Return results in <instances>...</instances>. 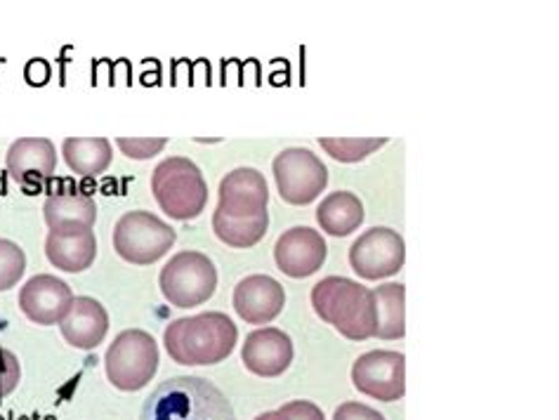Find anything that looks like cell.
Wrapping results in <instances>:
<instances>
[{"label":"cell","mask_w":559,"mask_h":420,"mask_svg":"<svg viewBox=\"0 0 559 420\" xmlns=\"http://www.w3.org/2000/svg\"><path fill=\"white\" fill-rule=\"evenodd\" d=\"M60 331L64 340L76 350H95L109 331V314L95 298H73L69 312L60 322Z\"/></svg>","instance_id":"e0dca14e"},{"label":"cell","mask_w":559,"mask_h":420,"mask_svg":"<svg viewBox=\"0 0 559 420\" xmlns=\"http://www.w3.org/2000/svg\"><path fill=\"white\" fill-rule=\"evenodd\" d=\"M255 420H286L278 411H267V413H260Z\"/></svg>","instance_id":"f546056e"},{"label":"cell","mask_w":559,"mask_h":420,"mask_svg":"<svg viewBox=\"0 0 559 420\" xmlns=\"http://www.w3.org/2000/svg\"><path fill=\"white\" fill-rule=\"evenodd\" d=\"M286 305V291L276 279L267 274H253L246 277L234 288V310L243 319V322L262 326L270 324L282 314Z\"/></svg>","instance_id":"5bb4252c"},{"label":"cell","mask_w":559,"mask_h":420,"mask_svg":"<svg viewBox=\"0 0 559 420\" xmlns=\"http://www.w3.org/2000/svg\"><path fill=\"white\" fill-rule=\"evenodd\" d=\"M317 223L331 237H349L364 223V204L357 194L335 192L321 201Z\"/></svg>","instance_id":"ffe728a7"},{"label":"cell","mask_w":559,"mask_h":420,"mask_svg":"<svg viewBox=\"0 0 559 420\" xmlns=\"http://www.w3.org/2000/svg\"><path fill=\"white\" fill-rule=\"evenodd\" d=\"M73 302L71 286L52 274H36L20 291V310L38 326L60 324Z\"/></svg>","instance_id":"4fadbf2b"},{"label":"cell","mask_w":559,"mask_h":420,"mask_svg":"<svg viewBox=\"0 0 559 420\" xmlns=\"http://www.w3.org/2000/svg\"><path fill=\"white\" fill-rule=\"evenodd\" d=\"M274 180L282 199L290 206H307L329 184V168L321 158L302 147L284 149L274 158Z\"/></svg>","instance_id":"ba28073f"},{"label":"cell","mask_w":559,"mask_h":420,"mask_svg":"<svg viewBox=\"0 0 559 420\" xmlns=\"http://www.w3.org/2000/svg\"><path fill=\"white\" fill-rule=\"evenodd\" d=\"M270 187L255 168H237L223 178L217 190V208L229 217H258L267 213Z\"/></svg>","instance_id":"7c38bea8"},{"label":"cell","mask_w":559,"mask_h":420,"mask_svg":"<svg viewBox=\"0 0 559 420\" xmlns=\"http://www.w3.org/2000/svg\"><path fill=\"white\" fill-rule=\"evenodd\" d=\"M67 166L83 178L102 176L111 166V142L105 137H69L62 144Z\"/></svg>","instance_id":"7402d4cb"},{"label":"cell","mask_w":559,"mask_h":420,"mask_svg":"<svg viewBox=\"0 0 559 420\" xmlns=\"http://www.w3.org/2000/svg\"><path fill=\"white\" fill-rule=\"evenodd\" d=\"M140 420H237L223 389L199 375L160 383L144 399Z\"/></svg>","instance_id":"7a4b0ae2"},{"label":"cell","mask_w":559,"mask_h":420,"mask_svg":"<svg viewBox=\"0 0 559 420\" xmlns=\"http://www.w3.org/2000/svg\"><path fill=\"white\" fill-rule=\"evenodd\" d=\"M237 340V324L223 312L175 319L164 333L170 359L182 367H215L234 352Z\"/></svg>","instance_id":"6da1fadb"},{"label":"cell","mask_w":559,"mask_h":420,"mask_svg":"<svg viewBox=\"0 0 559 420\" xmlns=\"http://www.w3.org/2000/svg\"><path fill=\"white\" fill-rule=\"evenodd\" d=\"M326 241L312 227H293L274 245L276 267L290 279H307L326 263Z\"/></svg>","instance_id":"8fae6325"},{"label":"cell","mask_w":559,"mask_h":420,"mask_svg":"<svg viewBox=\"0 0 559 420\" xmlns=\"http://www.w3.org/2000/svg\"><path fill=\"white\" fill-rule=\"evenodd\" d=\"M43 215L50 229H93L97 204L85 192H55L43 206Z\"/></svg>","instance_id":"d6986e66"},{"label":"cell","mask_w":559,"mask_h":420,"mask_svg":"<svg viewBox=\"0 0 559 420\" xmlns=\"http://www.w3.org/2000/svg\"><path fill=\"white\" fill-rule=\"evenodd\" d=\"M5 164L14 182L36 187L55 176L57 149L46 137H24L10 144Z\"/></svg>","instance_id":"2e32d148"},{"label":"cell","mask_w":559,"mask_h":420,"mask_svg":"<svg viewBox=\"0 0 559 420\" xmlns=\"http://www.w3.org/2000/svg\"><path fill=\"white\" fill-rule=\"evenodd\" d=\"M241 361L260 379H276L293 364V340L282 328H258L246 338Z\"/></svg>","instance_id":"9a60e30c"},{"label":"cell","mask_w":559,"mask_h":420,"mask_svg":"<svg viewBox=\"0 0 559 420\" xmlns=\"http://www.w3.org/2000/svg\"><path fill=\"white\" fill-rule=\"evenodd\" d=\"M26 272V255L17 243L0 239V293L20 284Z\"/></svg>","instance_id":"d4e9b609"},{"label":"cell","mask_w":559,"mask_h":420,"mask_svg":"<svg viewBox=\"0 0 559 420\" xmlns=\"http://www.w3.org/2000/svg\"><path fill=\"white\" fill-rule=\"evenodd\" d=\"M116 144H119V149L128 158H135V161H146V158H152L160 149H164L168 140L166 137H158V140H126V137H119V140H116Z\"/></svg>","instance_id":"4316f807"},{"label":"cell","mask_w":559,"mask_h":420,"mask_svg":"<svg viewBox=\"0 0 559 420\" xmlns=\"http://www.w3.org/2000/svg\"><path fill=\"white\" fill-rule=\"evenodd\" d=\"M333 420H385V416L359 401H345L335 409Z\"/></svg>","instance_id":"83f0119b"},{"label":"cell","mask_w":559,"mask_h":420,"mask_svg":"<svg viewBox=\"0 0 559 420\" xmlns=\"http://www.w3.org/2000/svg\"><path fill=\"white\" fill-rule=\"evenodd\" d=\"M270 227V213L258 217H229L223 213H213L215 237L231 245V249H250L264 239Z\"/></svg>","instance_id":"603a6c76"},{"label":"cell","mask_w":559,"mask_h":420,"mask_svg":"<svg viewBox=\"0 0 559 420\" xmlns=\"http://www.w3.org/2000/svg\"><path fill=\"white\" fill-rule=\"evenodd\" d=\"M158 286L173 308H199L213 298L217 288L215 263L199 251H182L160 269Z\"/></svg>","instance_id":"8992f818"},{"label":"cell","mask_w":559,"mask_h":420,"mask_svg":"<svg viewBox=\"0 0 559 420\" xmlns=\"http://www.w3.org/2000/svg\"><path fill=\"white\" fill-rule=\"evenodd\" d=\"M178 231L150 211H130L114 227V251L130 265H154L164 257Z\"/></svg>","instance_id":"52a82bcc"},{"label":"cell","mask_w":559,"mask_h":420,"mask_svg":"<svg viewBox=\"0 0 559 420\" xmlns=\"http://www.w3.org/2000/svg\"><path fill=\"white\" fill-rule=\"evenodd\" d=\"M321 149L326 152L329 156H333L335 161L341 164H359L364 161L366 156H371L373 152H378L380 147H385L388 140H341V137H319Z\"/></svg>","instance_id":"cb8c5ba5"},{"label":"cell","mask_w":559,"mask_h":420,"mask_svg":"<svg viewBox=\"0 0 559 420\" xmlns=\"http://www.w3.org/2000/svg\"><path fill=\"white\" fill-rule=\"evenodd\" d=\"M22 381V367L20 359L14 357L5 347H0V399H5L17 389Z\"/></svg>","instance_id":"484cf974"},{"label":"cell","mask_w":559,"mask_h":420,"mask_svg":"<svg viewBox=\"0 0 559 420\" xmlns=\"http://www.w3.org/2000/svg\"><path fill=\"white\" fill-rule=\"evenodd\" d=\"M152 194L173 220H194L209 204V184L201 168L185 156H170L154 168Z\"/></svg>","instance_id":"277c9868"},{"label":"cell","mask_w":559,"mask_h":420,"mask_svg":"<svg viewBox=\"0 0 559 420\" xmlns=\"http://www.w3.org/2000/svg\"><path fill=\"white\" fill-rule=\"evenodd\" d=\"M278 413H282L286 420H326L317 404L305 401V399L288 401L286 407L278 409Z\"/></svg>","instance_id":"f1b7e54d"},{"label":"cell","mask_w":559,"mask_h":420,"mask_svg":"<svg viewBox=\"0 0 559 420\" xmlns=\"http://www.w3.org/2000/svg\"><path fill=\"white\" fill-rule=\"evenodd\" d=\"M107 379L116 389L138 393L158 371V345L146 331L130 328L116 336L105 355Z\"/></svg>","instance_id":"5b68a950"},{"label":"cell","mask_w":559,"mask_h":420,"mask_svg":"<svg viewBox=\"0 0 559 420\" xmlns=\"http://www.w3.org/2000/svg\"><path fill=\"white\" fill-rule=\"evenodd\" d=\"M50 265L79 274L91 269L97 257V239L93 229H50L46 239Z\"/></svg>","instance_id":"ac0fdd59"},{"label":"cell","mask_w":559,"mask_h":420,"mask_svg":"<svg viewBox=\"0 0 559 420\" xmlns=\"http://www.w3.org/2000/svg\"><path fill=\"white\" fill-rule=\"evenodd\" d=\"M312 308L321 322L331 324L349 340L376 336L373 296L366 286L347 277H326L312 288Z\"/></svg>","instance_id":"3957f363"},{"label":"cell","mask_w":559,"mask_h":420,"mask_svg":"<svg viewBox=\"0 0 559 420\" xmlns=\"http://www.w3.org/2000/svg\"><path fill=\"white\" fill-rule=\"evenodd\" d=\"M406 243L400 231L390 227H371L352 243L349 265L361 279H388L404 267Z\"/></svg>","instance_id":"9c48e42d"},{"label":"cell","mask_w":559,"mask_h":420,"mask_svg":"<svg viewBox=\"0 0 559 420\" xmlns=\"http://www.w3.org/2000/svg\"><path fill=\"white\" fill-rule=\"evenodd\" d=\"M352 383L361 395L378 401H396L406 393V357L392 350L361 355L352 367Z\"/></svg>","instance_id":"30bf717a"},{"label":"cell","mask_w":559,"mask_h":420,"mask_svg":"<svg viewBox=\"0 0 559 420\" xmlns=\"http://www.w3.org/2000/svg\"><path fill=\"white\" fill-rule=\"evenodd\" d=\"M373 296L376 336L380 340L404 338L406 333V288L402 284L378 286Z\"/></svg>","instance_id":"44dd1931"}]
</instances>
